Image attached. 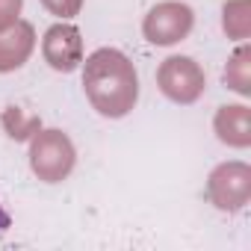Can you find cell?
<instances>
[{
  "label": "cell",
  "mask_w": 251,
  "mask_h": 251,
  "mask_svg": "<svg viewBox=\"0 0 251 251\" xmlns=\"http://www.w3.org/2000/svg\"><path fill=\"white\" fill-rule=\"evenodd\" d=\"M248 56H251V50H248V45H242V48L233 53V59L227 62V68H225V83H227L233 92H239V95H251Z\"/></svg>",
  "instance_id": "9c48e42d"
},
{
  "label": "cell",
  "mask_w": 251,
  "mask_h": 251,
  "mask_svg": "<svg viewBox=\"0 0 251 251\" xmlns=\"http://www.w3.org/2000/svg\"><path fill=\"white\" fill-rule=\"evenodd\" d=\"M83 89L92 106L106 118H121L136 106L139 77L133 62L115 48H100L86 59Z\"/></svg>",
  "instance_id": "6da1fadb"
},
{
  "label": "cell",
  "mask_w": 251,
  "mask_h": 251,
  "mask_svg": "<svg viewBox=\"0 0 251 251\" xmlns=\"http://www.w3.org/2000/svg\"><path fill=\"white\" fill-rule=\"evenodd\" d=\"M213 127L225 145H233V148L251 145V112H248V106H222L216 112Z\"/></svg>",
  "instance_id": "ba28073f"
},
{
  "label": "cell",
  "mask_w": 251,
  "mask_h": 251,
  "mask_svg": "<svg viewBox=\"0 0 251 251\" xmlns=\"http://www.w3.org/2000/svg\"><path fill=\"white\" fill-rule=\"evenodd\" d=\"M21 3H24V0H0V33L9 30V27L18 21Z\"/></svg>",
  "instance_id": "4fadbf2b"
},
{
  "label": "cell",
  "mask_w": 251,
  "mask_h": 251,
  "mask_svg": "<svg viewBox=\"0 0 251 251\" xmlns=\"http://www.w3.org/2000/svg\"><path fill=\"white\" fill-rule=\"evenodd\" d=\"M192 9L186 3H175V0H169V3H160L154 6L148 15H145V24H142V33L151 45H175L180 39L189 36L192 30Z\"/></svg>",
  "instance_id": "5b68a950"
},
{
  "label": "cell",
  "mask_w": 251,
  "mask_h": 251,
  "mask_svg": "<svg viewBox=\"0 0 251 251\" xmlns=\"http://www.w3.org/2000/svg\"><path fill=\"white\" fill-rule=\"evenodd\" d=\"M74 145L62 130H42L30 142V166L45 183H59L74 169Z\"/></svg>",
  "instance_id": "7a4b0ae2"
},
{
  "label": "cell",
  "mask_w": 251,
  "mask_h": 251,
  "mask_svg": "<svg viewBox=\"0 0 251 251\" xmlns=\"http://www.w3.org/2000/svg\"><path fill=\"white\" fill-rule=\"evenodd\" d=\"M3 127L9 130L12 139H27L30 133L39 130V121H36L33 115H24L18 106H9V109L3 112Z\"/></svg>",
  "instance_id": "8fae6325"
},
{
  "label": "cell",
  "mask_w": 251,
  "mask_h": 251,
  "mask_svg": "<svg viewBox=\"0 0 251 251\" xmlns=\"http://www.w3.org/2000/svg\"><path fill=\"white\" fill-rule=\"evenodd\" d=\"M33 45H36V36L27 21H15L9 30H3L0 33V71L21 68L33 53Z\"/></svg>",
  "instance_id": "52a82bcc"
},
{
  "label": "cell",
  "mask_w": 251,
  "mask_h": 251,
  "mask_svg": "<svg viewBox=\"0 0 251 251\" xmlns=\"http://www.w3.org/2000/svg\"><path fill=\"white\" fill-rule=\"evenodd\" d=\"M42 53H45V59H48L50 68L65 71V74L74 71L83 62V39H80V30L74 24H53L45 33Z\"/></svg>",
  "instance_id": "8992f818"
},
{
  "label": "cell",
  "mask_w": 251,
  "mask_h": 251,
  "mask_svg": "<svg viewBox=\"0 0 251 251\" xmlns=\"http://www.w3.org/2000/svg\"><path fill=\"white\" fill-rule=\"evenodd\" d=\"M207 198L227 213H236L251 198V169L245 163H225L207 180Z\"/></svg>",
  "instance_id": "3957f363"
},
{
  "label": "cell",
  "mask_w": 251,
  "mask_h": 251,
  "mask_svg": "<svg viewBox=\"0 0 251 251\" xmlns=\"http://www.w3.org/2000/svg\"><path fill=\"white\" fill-rule=\"evenodd\" d=\"M9 225H12V219H9V213H6L3 207H0V233H3V230H6Z\"/></svg>",
  "instance_id": "5bb4252c"
},
{
  "label": "cell",
  "mask_w": 251,
  "mask_h": 251,
  "mask_svg": "<svg viewBox=\"0 0 251 251\" xmlns=\"http://www.w3.org/2000/svg\"><path fill=\"white\" fill-rule=\"evenodd\" d=\"M157 83L163 89L166 98H172L175 103H192L201 98L204 92V71L198 68L195 59L189 56H169L160 71H157Z\"/></svg>",
  "instance_id": "277c9868"
},
{
  "label": "cell",
  "mask_w": 251,
  "mask_h": 251,
  "mask_svg": "<svg viewBox=\"0 0 251 251\" xmlns=\"http://www.w3.org/2000/svg\"><path fill=\"white\" fill-rule=\"evenodd\" d=\"M42 3H45L48 12H53L59 18H74L83 6V0H42Z\"/></svg>",
  "instance_id": "7c38bea8"
},
{
  "label": "cell",
  "mask_w": 251,
  "mask_h": 251,
  "mask_svg": "<svg viewBox=\"0 0 251 251\" xmlns=\"http://www.w3.org/2000/svg\"><path fill=\"white\" fill-rule=\"evenodd\" d=\"M251 27L248 18V0H233V3L225 6V33L233 39H245Z\"/></svg>",
  "instance_id": "30bf717a"
}]
</instances>
